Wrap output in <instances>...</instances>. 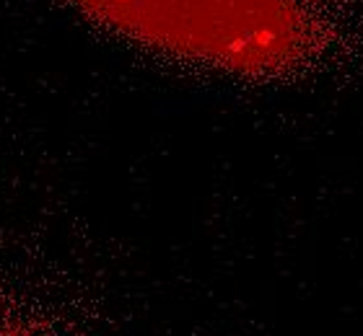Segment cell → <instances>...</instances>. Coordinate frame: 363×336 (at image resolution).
Here are the masks:
<instances>
[{
  "label": "cell",
  "mask_w": 363,
  "mask_h": 336,
  "mask_svg": "<svg viewBox=\"0 0 363 336\" xmlns=\"http://www.w3.org/2000/svg\"><path fill=\"white\" fill-rule=\"evenodd\" d=\"M109 29L239 75L306 65L333 42L348 0H73Z\"/></svg>",
  "instance_id": "6da1fadb"
},
{
  "label": "cell",
  "mask_w": 363,
  "mask_h": 336,
  "mask_svg": "<svg viewBox=\"0 0 363 336\" xmlns=\"http://www.w3.org/2000/svg\"><path fill=\"white\" fill-rule=\"evenodd\" d=\"M0 336H55L37 318L18 313L16 308L0 306Z\"/></svg>",
  "instance_id": "7a4b0ae2"
}]
</instances>
